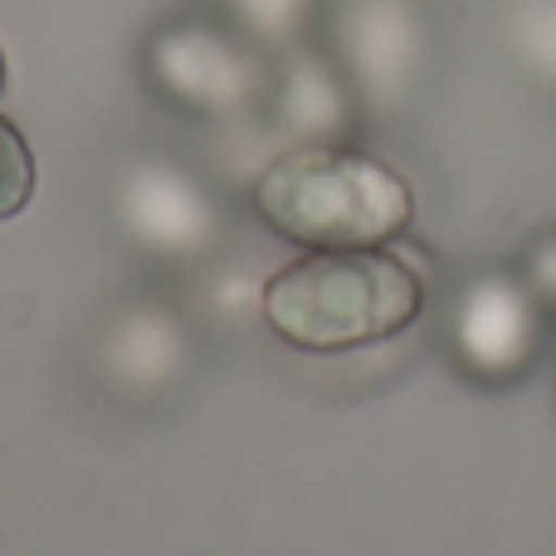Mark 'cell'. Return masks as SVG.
Masks as SVG:
<instances>
[{"mask_svg":"<svg viewBox=\"0 0 556 556\" xmlns=\"http://www.w3.org/2000/svg\"><path fill=\"white\" fill-rule=\"evenodd\" d=\"M0 88H5V49H0Z\"/></svg>","mask_w":556,"mask_h":556,"instance_id":"cell-6","label":"cell"},{"mask_svg":"<svg viewBox=\"0 0 556 556\" xmlns=\"http://www.w3.org/2000/svg\"><path fill=\"white\" fill-rule=\"evenodd\" d=\"M254 211L307 250H381L410 225L415 191L401 172L352 147H298L260 176Z\"/></svg>","mask_w":556,"mask_h":556,"instance_id":"cell-1","label":"cell"},{"mask_svg":"<svg viewBox=\"0 0 556 556\" xmlns=\"http://www.w3.org/2000/svg\"><path fill=\"white\" fill-rule=\"evenodd\" d=\"M127 220L142 235L152 250H201L211 240V205L195 191L186 176L152 166V172H137L127 186Z\"/></svg>","mask_w":556,"mask_h":556,"instance_id":"cell-4","label":"cell"},{"mask_svg":"<svg viewBox=\"0 0 556 556\" xmlns=\"http://www.w3.org/2000/svg\"><path fill=\"white\" fill-rule=\"evenodd\" d=\"M152 74L186 108H235L254 88V68L230 39L201 25H176L152 39Z\"/></svg>","mask_w":556,"mask_h":556,"instance_id":"cell-3","label":"cell"},{"mask_svg":"<svg viewBox=\"0 0 556 556\" xmlns=\"http://www.w3.org/2000/svg\"><path fill=\"white\" fill-rule=\"evenodd\" d=\"M425 283L386 250H313L264 283V317L288 346L352 352L405 332Z\"/></svg>","mask_w":556,"mask_h":556,"instance_id":"cell-2","label":"cell"},{"mask_svg":"<svg viewBox=\"0 0 556 556\" xmlns=\"http://www.w3.org/2000/svg\"><path fill=\"white\" fill-rule=\"evenodd\" d=\"M35 181H39L35 152L20 137V127L10 117H0V220L25 211L29 195H35Z\"/></svg>","mask_w":556,"mask_h":556,"instance_id":"cell-5","label":"cell"}]
</instances>
